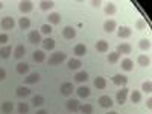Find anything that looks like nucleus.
<instances>
[{
  "instance_id": "obj_1",
  "label": "nucleus",
  "mask_w": 152,
  "mask_h": 114,
  "mask_svg": "<svg viewBox=\"0 0 152 114\" xmlns=\"http://www.w3.org/2000/svg\"><path fill=\"white\" fill-rule=\"evenodd\" d=\"M66 58H67V55H66L64 52H55V53H52V56L47 59V64H49V66H58V64H61V62L64 61Z\"/></svg>"
},
{
  "instance_id": "obj_2",
  "label": "nucleus",
  "mask_w": 152,
  "mask_h": 114,
  "mask_svg": "<svg viewBox=\"0 0 152 114\" xmlns=\"http://www.w3.org/2000/svg\"><path fill=\"white\" fill-rule=\"evenodd\" d=\"M128 93H129L128 88L122 87V90H119L117 94H116V102H117L119 105H123V104L126 102V99H128Z\"/></svg>"
},
{
  "instance_id": "obj_3",
  "label": "nucleus",
  "mask_w": 152,
  "mask_h": 114,
  "mask_svg": "<svg viewBox=\"0 0 152 114\" xmlns=\"http://www.w3.org/2000/svg\"><path fill=\"white\" fill-rule=\"evenodd\" d=\"M0 26H2V29H5V31H11V29H14L15 21H14L12 17H3L2 21H0Z\"/></svg>"
},
{
  "instance_id": "obj_4",
  "label": "nucleus",
  "mask_w": 152,
  "mask_h": 114,
  "mask_svg": "<svg viewBox=\"0 0 152 114\" xmlns=\"http://www.w3.org/2000/svg\"><path fill=\"white\" fill-rule=\"evenodd\" d=\"M113 84L114 85H117V87H126V84H128V78H126L125 75H114L113 76Z\"/></svg>"
},
{
  "instance_id": "obj_5",
  "label": "nucleus",
  "mask_w": 152,
  "mask_h": 114,
  "mask_svg": "<svg viewBox=\"0 0 152 114\" xmlns=\"http://www.w3.org/2000/svg\"><path fill=\"white\" fill-rule=\"evenodd\" d=\"M18 9H20V12H23V14H28V12H31L34 9V3L31 2V0H21V2L18 3Z\"/></svg>"
},
{
  "instance_id": "obj_6",
  "label": "nucleus",
  "mask_w": 152,
  "mask_h": 114,
  "mask_svg": "<svg viewBox=\"0 0 152 114\" xmlns=\"http://www.w3.org/2000/svg\"><path fill=\"white\" fill-rule=\"evenodd\" d=\"M79 107H81V104H79V100H76V99H69L67 104H66V108L70 113H78L79 111Z\"/></svg>"
},
{
  "instance_id": "obj_7",
  "label": "nucleus",
  "mask_w": 152,
  "mask_h": 114,
  "mask_svg": "<svg viewBox=\"0 0 152 114\" xmlns=\"http://www.w3.org/2000/svg\"><path fill=\"white\" fill-rule=\"evenodd\" d=\"M28 40H29L31 44H38V43L43 41V38H41V34L38 32V31H32V32H29V35H28Z\"/></svg>"
},
{
  "instance_id": "obj_8",
  "label": "nucleus",
  "mask_w": 152,
  "mask_h": 114,
  "mask_svg": "<svg viewBox=\"0 0 152 114\" xmlns=\"http://www.w3.org/2000/svg\"><path fill=\"white\" fill-rule=\"evenodd\" d=\"M99 105L102 107V108H111L113 105H114V102H113V99L110 97V96H107V94H104V96H100L99 97Z\"/></svg>"
},
{
  "instance_id": "obj_9",
  "label": "nucleus",
  "mask_w": 152,
  "mask_h": 114,
  "mask_svg": "<svg viewBox=\"0 0 152 114\" xmlns=\"http://www.w3.org/2000/svg\"><path fill=\"white\" fill-rule=\"evenodd\" d=\"M24 79V84H37V82H40V79H41V76H40V73H29V75H26V78H23Z\"/></svg>"
},
{
  "instance_id": "obj_10",
  "label": "nucleus",
  "mask_w": 152,
  "mask_h": 114,
  "mask_svg": "<svg viewBox=\"0 0 152 114\" xmlns=\"http://www.w3.org/2000/svg\"><path fill=\"white\" fill-rule=\"evenodd\" d=\"M73 90H75V87H73L72 82H64L61 85V88H59V91H61L62 96H70L73 93Z\"/></svg>"
},
{
  "instance_id": "obj_11",
  "label": "nucleus",
  "mask_w": 152,
  "mask_h": 114,
  "mask_svg": "<svg viewBox=\"0 0 152 114\" xmlns=\"http://www.w3.org/2000/svg\"><path fill=\"white\" fill-rule=\"evenodd\" d=\"M62 37H64L66 40H73V38L76 37V29L72 28V26H66L64 29H62Z\"/></svg>"
},
{
  "instance_id": "obj_12",
  "label": "nucleus",
  "mask_w": 152,
  "mask_h": 114,
  "mask_svg": "<svg viewBox=\"0 0 152 114\" xmlns=\"http://www.w3.org/2000/svg\"><path fill=\"white\" fill-rule=\"evenodd\" d=\"M131 34H132V29L128 28V26H120L117 29V37L119 38H129Z\"/></svg>"
},
{
  "instance_id": "obj_13",
  "label": "nucleus",
  "mask_w": 152,
  "mask_h": 114,
  "mask_svg": "<svg viewBox=\"0 0 152 114\" xmlns=\"http://www.w3.org/2000/svg\"><path fill=\"white\" fill-rule=\"evenodd\" d=\"M131 50H132V47H131L128 43H122V44L117 46L116 52H117L119 55H128V53H131Z\"/></svg>"
},
{
  "instance_id": "obj_14",
  "label": "nucleus",
  "mask_w": 152,
  "mask_h": 114,
  "mask_svg": "<svg viewBox=\"0 0 152 114\" xmlns=\"http://www.w3.org/2000/svg\"><path fill=\"white\" fill-rule=\"evenodd\" d=\"M81 66H82V61H81L79 58H72V59H69V62H67V67H69L70 70H79Z\"/></svg>"
},
{
  "instance_id": "obj_15",
  "label": "nucleus",
  "mask_w": 152,
  "mask_h": 114,
  "mask_svg": "<svg viewBox=\"0 0 152 114\" xmlns=\"http://www.w3.org/2000/svg\"><path fill=\"white\" fill-rule=\"evenodd\" d=\"M76 93H78V96L81 99H85V97H88V96L91 94V90L87 85H81L79 88H76Z\"/></svg>"
},
{
  "instance_id": "obj_16",
  "label": "nucleus",
  "mask_w": 152,
  "mask_h": 114,
  "mask_svg": "<svg viewBox=\"0 0 152 114\" xmlns=\"http://www.w3.org/2000/svg\"><path fill=\"white\" fill-rule=\"evenodd\" d=\"M47 21L50 26H53V24H59L61 23V15L58 14V12H50V14L47 15Z\"/></svg>"
},
{
  "instance_id": "obj_17",
  "label": "nucleus",
  "mask_w": 152,
  "mask_h": 114,
  "mask_svg": "<svg viewBox=\"0 0 152 114\" xmlns=\"http://www.w3.org/2000/svg\"><path fill=\"white\" fill-rule=\"evenodd\" d=\"M116 29H117V23L114 21V20H107V21L104 23V31H105V32L111 34V32H114Z\"/></svg>"
},
{
  "instance_id": "obj_18",
  "label": "nucleus",
  "mask_w": 152,
  "mask_h": 114,
  "mask_svg": "<svg viewBox=\"0 0 152 114\" xmlns=\"http://www.w3.org/2000/svg\"><path fill=\"white\" fill-rule=\"evenodd\" d=\"M41 44H43L44 50H53L55 49V40H53V38H50V37L44 38V40L41 41Z\"/></svg>"
},
{
  "instance_id": "obj_19",
  "label": "nucleus",
  "mask_w": 152,
  "mask_h": 114,
  "mask_svg": "<svg viewBox=\"0 0 152 114\" xmlns=\"http://www.w3.org/2000/svg\"><path fill=\"white\" fill-rule=\"evenodd\" d=\"M120 67H122V70H125V72H131V70L134 69V62H132L129 58H125V59H122V62H120Z\"/></svg>"
},
{
  "instance_id": "obj_20",
  "label": "nucleus",
  "mask_w": 152,
  "mask_h": 114,
  "mask_svg": "<svg viewBox=\"0 0 152 114\" xmlns=\"http://www.w3.org/2000/svg\"><path fill=\"white\" fill-rule=\"evenodd\" d=\"M73 53L76 55V56H84L85 53H87V46L85 44H76L75 46V49H73Z\"/></svg>"
},
{
  "instance_id": "obj_21",
  "label": "nucleus",
  "mask_w": 152,
  "mask_h": 114,
  "mask_svg": "<svg viewBox=\"0 0 152 114\" xmlns=\"http://www.w3.org/2000/svg\"><path fill=\"white\" fill-rule=\"evenodd\" d=\"M94 47H96L97 52H100V53H105V52H108V43H107L105 40H99V41L94 44Z\"/></svg>"
},
{
  "instance_id": "obj_22",
  "label": "nucleus",
  "mask_w": 152,
  "mask_h": 114,
  "mask_svg": "<svg viewBox=\"0 0 152 114\" xmlns=\"http://www.w3.org/2000/svg\"><path fill=\"white\" fill-rule=\"evenodd\" d=\"M15 94H17L18 97H26V96L31 94V90H29L28 87L21 85V87H17V88H15Z\"/></svg>"
},
{
  "instance_id": "obj_23",
  "label": "nucleus",
  "mask_w": 152,
  "mask_h": 114,
  "mask_svg": "<svg viewBox=\"0 0 152 114\" xmlns=\"http://www.w3.org/2000/svg\"><path fill=\"white\" fill-rule=\"evenodd\" d=\"M12 110H14V105H12V102H9V100H6V102H3L0 105V111L3 114H11Z\"/></svg>"
},
{
  "instance_id": "obj_24",
  "label": "nucleus",
  "mask_w": 152,
  "mask_h": 114,
  "mask_svg": "<svg viewBox=\"0 0 152 114\" xmlns=\"http://www.w3.org/2000/svg\"><path fill=\"white\" fill-rule=\"evenodd\" d=\"M24 53H26V49H24V46H21V44H18L14 49V58L15 59H21L24 56Z\"/></svg>"
},
{
  "instance_id": "obj_25",
  "label": "nucleus",
  "mask_w": 152,
  "mask_h": 114,
  "mask_svg": "<svg viewBox=\"0 0 152 114\" xmlns=\"http://www.w3.org/2000/svg\"><path fill=\"white\" fill-rule=\"evenodd\" d=\"M17 73L18 75H29V66L26 64V62H18L17 64Z\"/></svg>"
},
{
  "instance_id": "obj_26",
  "label": "nucleus",
  "mask_w": 152,
  "mask_h": 114,
  "mask_svg": "<svg viewBox=\"0 0 152 114\" xmlns=\"http://www.w3.org/2000/svg\"><path fill=\"white\" fill-rule=\"evenodd\" d=\"M75 81L79 82V84L87 82V81H88V73H87V72H78V73L75 75Z\"/></svg>"
},
{
  "instance_id": "obj_27",
  "label": "nucleus",
  "mask_w": 152,
  "mask_h": 114,
  "mask_svg": "<svg viewBox=\"0 0 152 114\" xmlns=\"http://www.w3.org/2000/svg\"><path fill=\"white\" fill-rule=\"evenodd\" d=\"M34 61L35 62H43L46 59V53H44V50H35L34 55H32Z\"/></svg>"
},
{
  "instance_id": "obj_28",
  "label": "nucleus",
  "mask_w": 152,
  "mask_h": 114,
  "mask_svg": "<svg viewBox=\"0 0 152 114\" xmlns=\"http://www.w3.org/2000/svg\"><path fill=\"white\" fill-rule=\"evenodd\" d=\"M137 62H138V66H142V67H149L151 66V58L146 56V55H140L137 58Z\"/></svg>"
},
{
  "instance_id": "obj_29",
  "label": "nucleus",
  "mask_w": 152,
  "mask_h": 114,
  "mask_svg": "<svg viewBox=\"0 0 152 114\" xmlns=\"http://www.w3.org/2000/svg\"><path fill=\"white\" fill-rule=\"evenodd\" d=\"M53 6H55V2H52V0H43V2H40L41 11H50Z\"/></svg>"
},
{
  "instance_id": "obj_30",
  "label": "nucleus",
  "mask_w": 152,
  "mask_h": 114,
  "mask_svg": "<svg viewBox=\"0 0 152 114\" xmlns=\"http://www.w3.org/2000/svg\"><path fill=\"white\" fill-rule=\"evenodd\" d=\"M94 87L97 88V90H104V88L107 87L105 78H102V76H97V78L94 79Z\"/></svg>"
},
{
  "instance_id": "obj_31",
  "label": "nucleus",
  "mask_w": 152,
  "mask_h": 114,
  "mask_svg": "<svg viewBox=\"0 0 152 114\" xmlns=\"http://www.w3.org/2000/svg\"><path fill=\"white\" fill-rule=\"evenodd\" d=\"M11 52H12V47L11 46H5V47H0V58H9L11 56Z\"/></svg>"
},
{
  "instance_id": "obj_32",
  "label": "nucleus",
  "mask_w": 152,
  "mask_h": 114,
  "mask_svg": "<svg viewBox=\"0 0 152 114\" xmlns=\"http://www.w3.org/2000/svg\"><path fill=\"white\" fill-rule=\"evenodd\" d=\"M138 47H140L142 50H151V40L149 38H142L140 41H138Z\"/></svg>"
},
{
  "instance_id": "obj_33",
  "label": "nucleus",
  "mask_w": 152,
  "mask_h": 114,
  "mask_svg": "<svg viewBox=\"0 0 152 114\" xmlns=\"http://www.w3.org/2000/svg\"><path fill=\"white\" fill-rule=\"evenodd\" d=\"M104 11H105L107 15H114V14H116V11H117V8H116V5H114V3H107L105 8H104Z\"/></svg>"
},
{
  "instance_id": "obj_34",
  "label": "nucleus",
  "mask_w": 152,
  "mask_h": 114,
  "mask_svg": "<svg viewBox=\"0 0 152 114\" xmlns=\"http://www.w3.org/2000/svg\"><path fill=\"white\" fill-rule=\"evenodd\" d=\"M107 59H108V62H110V64H117V62H119V59H120V55H119L117 52H111V53H108Z\"/></svg>"
},
{
  "instance_id": "obj_35",
  "label": "nucleus",
  "mask_w": 152,
  "mask_h": 114,
  "mask_svg": "<svg viewBox=\"0 0 152 114\" xmlns=\"http://www.w3.org/2000/svg\"><path fill=\"white\" fill-rule=\"evenodd\" d=\"M18 26H20V29H29L31 28V20L28 17H21L18 20Z\"/></svg>"
},
{
  "instance_id": "obj_36",
  "label": "nucleus",
  "mask_w": 152,
  "mask_h": 114,
  "mask_svg": "<svg viewBox=\"0 0 152 114\" xmlns=\"http://www.w3.org/2000/svg\"><path fill=\"white\" fill-rule=\"evenodd\" d=\"M140 100H142V93L138 90H132V93H131V102L132 104H138Z\"/></svg>"
},
{
  "instance_id": "obj_37",
  "label": "nucleus",
  "mask_w": 152,
  "mask_h": 114,
  "mask_svg": "<svg viewBox=\"0 0 152 114\" xmlns=\"http://www.w3.org/2000/svg\"><path fill=\"white\" fill-rule=\"evenodd\" d=\"M17 111H18V114H28L29 113V105L26 102H20L18 107H17Z\"/></svg>"
},
{
  "instance_id": "obj_38",
  "label": "nucleus",
  "mask_w": 152,
  "mask_h": 114,
  "mask_svg": "<svg viewBox=\"0 0 152 114\" xmlns=\"http://www.w3.org/2000/svg\"><path fill=\"white\" fill-rule=\"evenodd\" d=\"M79 111L82 114H93V107L90 104H84V105L79 107Z\"/></svg>"
},
{
  "instance_id": "obj_39",
  "label": "nucleus",
  "mask_w": 152,
  "mask_h": 114,
  "mask_svg": "<svg viewBox=\"0 0 152 114\" xmlns=\"http://www.w3.org/2000/svg\"><path fill=\"white\" fill-rule=\"evenodd\" d=\"M44 104V97L43 96H34L32 97V105L34 107H41Z\"/></svg>"
},
{
  "instance_id": "obj_40",
  "label": "nucleus",
  "mask_w": 152,
  "mask_h": 114,
  "mask_svg": "<svg viewBox=\"0 0 152 114\" xmlns=\"http://www.w3.org/2000/svg\"><path fill=\"white\" fill-rule=\"evenodd\" d=\"M52 31H53V29H52V26H50L49 23H47V24H43V26L40 28V34H44V35H47V37L52 34Z\"/></svg>"
},
{
  "instance_id": "obj_41",
  "label": "nucleus",
  "mask_w": 152,
  "mask_h": 114,
  "mask_svg": "<svg viewBox=\"0 0 152 114\" xmlns=\"http://www.w3.org/2000/svg\"><path fill=\"white\" fill-rule=\"evenodd\" d=\"M142 90H143L145 93H151V91H152V82H151V81L143 82V84H142Z\"/></svg>"
},
{
  "instance_id": "obj_42",
  "label": "nucleus",
  "mask_w": 152,
  "mask_h": 114,
  "mask_svg": "<svg viewBox=\"0 0 152 114\" xmlns=\"http://www.w3.org/2000/svg\"><path fill=\"white\" fill-rule=\"evenodd\" d=\"M135 29L145 31V29H146V21H145V20H137V21H135Z\"/></svg>"
},
{
  "instance_id": "obj_43",
  "label": "nucleus",
  "mask_w": 152,
  "mask_h": 114,
  "mask_svg": "<svg viewBox=\"0 0 152 114\" xmlns=\"http://www.w3.org/2000/svg\"><path fill=\"white\" fill-rule=\"evenodd\" d=\"M9 40V37L6 34H0V44H6Z\"/></svg>"
},
{
  "instance_id": "obj_44",
  "label": "nucleus",
  "mask_w": 152,
  "mask_h": 114,
  "mask_svg": "<svg viewBox=\"0 0 152 114\" xmlns=\"http://www.w3.org/2000/svg\"><path fill=\"white\" fill-rule=\"evenodd\" d=\"M5 79H6V70L0 69V81H5Z\"/></svg>"
},
{
  "instance_id": "obj_45",
  "label": "nucleus",
  "mask_w": 152,
  "mask_h": 114,
  "mask_svg": "<svg viewBox=\"0 0 152 114\" xmlns=\"http://www.w3.org/2000/svg\"><path fill=\"white\" fill-rule=\"evenodd\" d=\"M100 5H102V2H100V0H91V6H93V8H99Z\"/></svg>"
},
{
  "instance_id": "obj_46",
  "label": "nucleus",
  "mask_w": 152,
  "mask_h": 114,
  "mask_svg": "<svg viewBox=\"0 0 152 114\" xmlns=\"http://www.w3.org/2000/svg\"><path fill=\"white\" fill-rule=\"evenodd\" d=\"M146 107H148L149 110H152V99H151V97L146 99Z\"/></svg>"
},
{
  "instance_id": "obj_47",
  "label": "nucleus",
  "mask_w": 152,
  "mask_h": 114,
  "mask_svg": "<svg viewBox=\"0 0 152 114\" xmlns=\"http://www.w3.org/2000/svg\"><path fill=\"white\" fill-rule=\"evenodd\" d=\"M37 114H47L46 110H40V111H37Z\"/></svg>"
},
{
  "instance_id": "obj_48",
  "label": "nucleus",
  "mask_w": 152,
  "mask_h": 114,
  "mask_svg": "<svg viewBox=\"0 0 152 114\" xmlns=\"http://www.w3.org/2000/svg\"><path fill=\"white\" fill-rule=\"evenodd\" d=\"M107 114H119V113H116V111H110V113H107Z\"/></svg>"
},
{
  "instance_id": "obj_49",
  "label": "nucleus",
  "mask_w": 152,
  "mask_h": 114,
  "mask_svg": "<svg viewBox=\"0 0 152 114\" xmlns=\"http://www.w3.org/2000/svg\"><path fill=\"white\" fill-rule=\"evenodd\" d=\"M0 9H3V3L2 2H0Z\"/></svg>"
}]
</instances>
